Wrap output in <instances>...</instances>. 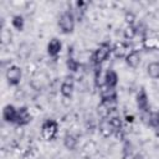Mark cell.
Listing matches in <instances>:
<instances>
[{
	"instance_id": "1",
	"label": "cell",
	"mask_w": 159,
	"mask_h": 159,
	"mask_svg": "<svg viewBox=\"0 0 159 159\" xmlns=\"http://www.w3.org/2000/svg\"><path fill=\"white\" fill-rule=\"evenodd\" d=\"M58 27L61 30L62 34L68 35L72 34L75 30V25H76V17L75 14L71 10H65L61 12L60 17H58Z\"/></svg>"
},
{
	"instance_id": "2",
	"label": "cell",
	"mask_w": 159,
	"mask_h": 159,
	"mask_svg": "<svg viewBox=\"0 0 159 159\" xmlns=\"http://www.w3.org/2000/svg\"><path fill=\"white\" fill-rule=\"evenodd\" d=\"M113 51V47L111 46L109 42L104 41V42H101L99 46L94 50L93 55H92V61L96 66H101V63H103L108 57L109 55L112 53Z\"/></svg>"
},
{
	"instance_id": "3",
	"label": "cell",
	"mask_w": 159,
	"mask_h": 159,
	"mask_svg": "<svg viewBox=\"0 0 159 159\" xmlns=\"http://www.w3.org/2000/svg\"><path fill=\"white\" fill-rule=\"evenodd\" d=\"M58 133V124L55 119H45L41 124V135L46 140H52Z\"/></svg>"
},
{
	"instance_id": "4",
	"label": "cell",
	"mask_w": 159,
	"mask_h": 159,
	"mask_svg": "<svg viewBox=\"0 0 159 159\" xmlns=\"http://www.w3.org/2000/svg\"><path fill=\"white\" fill-rule=\"evenodd\" d=\"M5 77H6V81L10 86H12V87L19 86L20 81H21V77H22V71L19 66L11 65V66L7 67V70L5 72Z\"/></svg>"
},
{
	"instance_id": "5",
	"label": "cell",
	"mask_w": 159,
	"mask_h": 159,
	"mask_svg": "<svg viewBox=\"0 0 159 159\" xmlns=\"http://www.w3.org/2000/svg\"><path fill=\"white\" fill-rule=\"evenodd\" d=\"M135 103H137V107L138 109L144 113V114H148L150 112V106H149V98H148V94H147V91L142 87L137 96H135Z\"/></svg>"
},
{
	"instance_id": "6",
	"label": "cell",
	"mask_w": 159,
	"mask_h": 159,
	"mask_svg": "<svg viewBox=\"0 0 159 159\" xmlns=\"http://www.w3.org/2000/svg\"><path fill=\"white\" fill-rule=\"evenodd\" d=\"M32 120V116L29 111V108L26 106H22L20 108H17V117H16V123L17 125L20 127H24V125H27Z\"/></svg>"
},
{
	"instance_id": "7",
	"label": "cell",
	"mask_w": 159,
	"mask_h": 159,
	"mask_svg": "<svg viewBox=\"0 0 159 159\" xmlns=\"http://www.w3.org/2000/svg\"><path fill=\"white\" fill-rule=\"evenodd\" d=\"M73 89H75L73 78H72L71 76L65 77V80H63L62 83H61V87H60L61 94H62L65 98H71V96H72V93H73Z\"/></svg>"
},
{
	"instance_id": "8",
	"label": "cell",
	"mask_w": 159,
	"mask_h": 159,
	"mask_svg": "<svg viewBox=\"0 0 159 159\" xmlns=\"http://www.w3.org/2000/svg\"><path fill=\"white\" fill-rule=\"evenodd\" d=\"M17 108L14 104H6L2 109V119L6 123H16Z\"/></svg>"
},
{
	"instance_id": "9",
	"label": "cell",
	"mask_w": 159,
	"mask_h": 159,
	"mask_svg": "<svg viewBox=\"0 0 159 159\" xmlns=\"http://www.w3.org/2000/svg\"><path fill=\"white\" fill-rule=\"evenodd\" d=\"M98 130H99V133L104 138H109L111 135L114 134V129H113V127H112V124H111V122H109L108 118H102L99 120V123H98Z\"/></svg>"
},
{
	"instance_id": "10",
	"label": "cell",
	"mask_w": 159,
	"mask_h": 159,
	"mask_svg": "<svg viewBox=\"0 0 159 159\" xmlns=\"http://www.w3.org/2000/svg\"><path fill=\"white\" fill-rule=\"evenodd\" d=\"M61 50H62V42L57 37L51 39L50 42L47 43V53L51 57H57L60 55Z\"/></svg>"
},
{
	"instance_id": "11",
	"label": "cell",
	"mask_w": 159,
	"mask_h": 159,
	"mask_svg": "<svg viewBox=\"0 0 159 159\" xmlns=\"http://www.w3.org/2000/svg\"><path fill=\"white\" fill-rule=\"evenodd\" d=\"M140 53L138 50H132L127 56H125V63L130 68H137L140 63Z\"/></svg>"
},
{
	"instance_id": "12",
	"label": "cell",
	"mask_w": 159,
	"mask_h": 159,
	"mask_svg": "<svg viewBox=\"0 0 159 159\" xmlns=\"http://www.w3.org/2000/svg\"><path fill=\"white\" fill-rule=\"evenodd\" d=\"M118 84V75L113 70H108L104 75V86L109 88H116Z\"/></svg>"
},
{
	"instance_id": "13",
	"label": "cell",
	"mask_w": 159,
	"mask_h": 159,
	"mask_svg": "<svg viewBox=\"0 0 159 159\" xmlns=\"http://www.w3.org/2000/svg\"><path fill=\"white\" fill-rule=\"evenodd\" d=\"M101 102H117L116 88L106 87L104 89H101Z\"/></svg>"
},
{
	"instance_id": "14",
	"label": "cell",
	"mask_w": 159,
	"mask_h": 159,
	"mask_svg": "<svg viewBox=\"0 0 159 159\" xmlns=\"http://www.w3.org/2000/svg\"><path fill=\"white\" fill-rule=\"evenodd\" d=\"M112 52L114 53L116 57H119V58L124 57V58H125V56H127L130 51L128 50V45H127L125 42H117V43L114 45Z\"/></svg>"
},
{
	"instance_id": "15",
	"label": "cell",
	"mask_w": 159,
	"mask_h": 159,
	"mask_svg": "<svg viewBox=\"0 0 159 159\" xmlns=\"http://www.w3.org/2000/svg\"><path fill=\"white\" fill-rule=\"evenodd\" d=\"M66 66H67L68 71H71V72H77V71L80 70V67H81L80 62H78V61L73 57V55H72V47H71V48L68 47V57H67V60H66Z\"/></svg>"
},
{
	"instance_id": "16",
	"label": "cell",
	"mask_w": 159,
	"mask_h": 159,
	"mask_svg": "<svg viewBox=\"0 0 159 159\" xmlns=\"http://www.w3.org/2000/svg\"><path fill=\"white\" fill-rule=\"evenodd\" d=\"M77 144H78V140H77V137L73 135L72 133H66L65 137H63V145L66 149L68 150H75L77 148Z\"/></svg>"
},
{
	"instance_id": "17",
	"label": "cell",
	"mask_w": 159,
	"mask_h": 159,
	"mask_svg": "<svg viewBox=\"0 0 159 159\" xmlns=\"http://www.w3.org/2000/svg\"><path fill=\"white\" fill-rule=\"evenodd\" d=\"M147 73L150 78L158 80L159 78V62L153 61L147 66Z\"/></svg>"
},
{
	"instance_id": "18",
	"label": "cell",
	"mask_w": 159,
	"mask_h": 159,
	"mask_svg": "<svg viewBox=\"0 0 159 159\" xmlns=\"http://www.w3.org/2000/svg\"><path fill=\"white\" fill-rule=\"evenodd\" d=\"M147 122L152 128H159V112H149L147 114Z\"/></svg>"
},
{
	"instance_id": "19",
	"label": "cell",
	"mask_w": 159,
	"mask_h": 159,
	"mask_svg": "<svg viewBox=\"0 0 159 159\" xmlns=\"http://www.w3.org/2000/svg\"><path fill=\"white\" fill-rule=\"evenodd\" d=\"M11 24H12V26H14L17 31H22V30H24V26H25L24 16L20 15V14L14 15V16H12V20H11Z\"/></svg>"
},
{
	"instance_id": "20",
	"label": "cell",
	"mask_w": 159,
	"mask_h": 159,
	"mask_svg": "<svg viewBox=\"0 0 159 159\" xmlns=\"http://www.w3.org/2000/svg\"><path fill=\"white\" fill-rule=\"evenodd\" d=\"M123 36L127 40H132L137 36V27L134 25H128L124 30H123Z\"/></svg>"
},
{
	"instance_id": "21",
	"label": "cell",
	"mask_w": 159,
	"mask_h": 159,
	"mask_svg": "<svg viewBox=\"0 0 159 159\" xmlns=\"http://www.w3.org/2000/svg\"><path fill=\"white\" fill-rule=\"evenodd\" d=\"M130 154H132V144H130V142L124 140V143H123V149H122V155H123V159L128 158Z\"/></svg>"
},
{
	"instance_id": "22",
	"label": "cell",
	"mask_w": 159,
	"mask_h": 159,
	"mask_svg": "<svg viewBox=\"0 0 159 159\" xmlns=\"http://www.w3.org/2000/svg\"><path fill=\"white\" fill-rule=\"evenodd\" d=\"M124 20H125V22H127L128 25H133V22H134V20H135V16H134L133 12L128 11V12H125V15H124Z\"/></svg>"
},
{
	"instance_id": "23",
	"label": "cell",
	"mask_w": 159,
	"mask_h": 159,
	"mask_svg": "<svg viewBox=\"0 0 159 159\" xmlns=\"http://www.w3.org/2000/svg\"><path fill=\"white\" fill-rule=\"evenodd\" d=\"M76 6H77V10L78 11H81V12H84V10H86V6H87V2L86 1H77L76 2Z\"/></svg>"
},
{
	"instance_id": "24",
	"label": "cell",
	"mask_w": 159,
	"mask_h": 159,
	"mask_svg": "<svg viewBox=\"0 0 159 159\" xmlns=\"http://www.w3.org/2000/svg\"><path fill=\"white\" fill-rule=\"evenodd\" d=\"M124 119L127 123H133L134 122V116L133 114H125L124 116Z\"/></svg>"
}]
</instances>
